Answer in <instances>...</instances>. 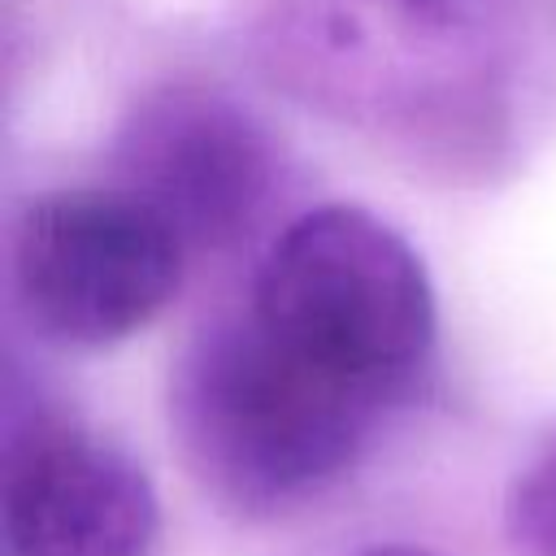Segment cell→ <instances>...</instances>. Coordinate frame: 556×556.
I'll return each instance as SVG.
<instances>
[{
    "instance_id": "obj_1",
    "label": "cell",
    "mask_w": 556,
    "mask_h": 556,
    "mask_svg": "<svg viewBox=\"0 0 556 556\" xmlns=\"http://www.w3.org/2000/svg\"><path fill=\"white\" fill-rule=\"evenodd\" d=\"M378 417L248 313L200 326L169 369V439L200 491L243 517L278 513L339 478Z\"/></svg>"
},
{
    "instance_id": "obj_2",
    "label": "cell",
    "mask_w": 556,
    "mask_h": 556,
    "mask_svg": "<svg viewBox=\"0 0 556 556\" xmlns=\"http://www.w3.org/2000/svg\"><path fill=\"white\" fill-rule=\"evenodd\" d=\"M282 352L387 413L434 352V291L400 230L356 204L300 213L261 256L248 308Z\"/></svg>"
},
{
    "instance_id": "obj_3",
    "label": "cell",
    "mask_w": 556,
    "mask_h": 556,
    "mask_svg": "<svg viewBox=\"0 0 556 556\" xmlns=\"http://www.w3.org/2000/svg\"><path fill=\"white\" fill-rule=\"evenodd\" d=\"M182 239L122 187H61L13 222V300L35 334L109 348L143 330L182 282Z\"/></svg>"
},
{
    "instance_id": "obj_4",
    "label": "cell",
    "mask_w": 556,
    "mask_h": 556,
    "mask_svg": "<svg viewBox=\"0 0 556 556\" xmlns=\"http://www.w3.org/2000/svg\"><path fill=\"white\" fill-rule=\"evenodd\" d=\"M117 187L143 200L182 248H226L274 187V148L256 117L200 83L148 91L122 122Z\"/></svg>"
},
{
    "instance_id": "obj_5",
    "label": "cell",
    "mask_w": 556,
    "mask_h": 556,
    "mask_svg": "<svg viewBox=\"0 0 556 556\" xmlns=\"http://www.w3.org/2000/svg\"><path fill=\"white\" fill-rule=\"evenodd\" d=\"M156 530V491L117 443L43 408L9 417V556H148Z\"/></svg>"
},
{
    "instance_id": "obj_6",
    "label": "cell",
    "mask_w": 556,
    "mask_h": 556,
    "mask_svg": "<svg viewBox=\"0 0 556 556\" xmlns=\"http://www.w3.org/2000/svg\"><path fill=\"white\" fill-rule=\"evenodd\" d=\"M504 530L521 556H556V426L517 465L504 495Z\"/></svg>"
},
{
    "instance_id": "obj_7",
    "label": "cell",
    "mask_w": 556,
    "mask_h": 556,
    "mask_svg": "<svg viewBox=\"0 0 556 556\" xmlns=\"http://www.w3.org/2000/svg\"><path fill=\"white\" fill-rule=\"evenodd\" d=\"M361 556H430V552L408 547V543H382V547H369V552H361Z\"/></svg>"
}]
</instances>
